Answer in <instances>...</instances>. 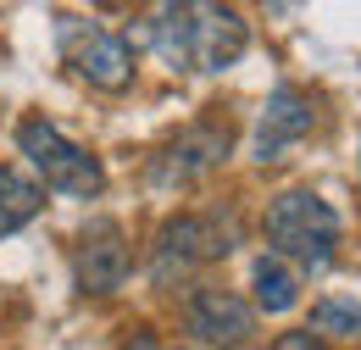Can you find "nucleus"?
I'll return each mask as SVG.
<instances>
[{
  "mask_svg": "<svg viewBox=\"0 0 361 350\" xmlns=\"http://www.w3.org/2000/svg\"><path fill=\"white\" fill-rule=\"evenodd\" d=\"M272 350H322V345H317V334H278Z\"/></svg>",
  "mask_w": 361,
  "mask_h": 350,
  "instance_id": "obj_13",
  "label": "nucleus"
},
{
  "mask_svg": "<svg viewBox=\"0 0 361 350\" xmlns=\"http://www.w3.org/2000/svg\"><path fill=\"white\" fill-rule=\"evenodd\" d=\"M306 334H328V339H361V301L350 295H322L312 306V328Z\"/></svg>",
  "mask_w": 361,
  "mask_h": 350,
  "instance_id": "obj_12",
  "label": "nucleus"
},
{
  "mask_svg": "<svg viewBox=\"0 0 361 350\" xmlns=\"http://www.w3.org/2000/svg\"><path fill=\"white\" fill-rule=\"evenodd\" d=\"M145 44L173 73H223L245 56L250 23L233 6H161L145 23Z\"/></svg>",
  "mask_w": 361,
  "mask_h": 350,
  "instance_id": "obj_1",
  "label": "nucleus"
},
{
  "mask_svg": "<svg viewBox=\"0 0 361 350\" xmlns=\"http://www.w3.org/2000/svg\"><path fill=\"white\" fill-rule=\"evenodd\" d=\"M17 150L34 162V173L45 178V189H56V195L94 200V195L106 189L100 156H90L84 145H73V139L56 128V123H45V117H23V123H17Z\"/></svg>",
  "mask_w": 361,
  "mask_h": 350,
  "instance_id": "obj_4",
  "label": "nucleus"
},
{
  "mask_svg": "<svg viewBox=\"0 0 361 350\" xmlns=\"http://www.w3.org/2000/svg\"><path fill=\"white\" fill-rule=\"evenodd\" d=\"M128 267H134L128 234H123L117 222H90L84 239H78V256H73L78 289H84V295H117V289L128 284Z\"/></svg>",
  "mask_w": 361,
  "mask_h": 350,
  "instance_id": "obj_9",
  "label": "nucleus"
},
{
  "mask_svg": "<svg viewBox=\"0 0 361 350\" xmlns=\"http://www.w3.org/2000/svg\"><path fill=\"white\" fill-rule=\"evenodd\" d=\"M262 234H267V251L278 262H289L295 272H328L334 256H339V212L317 189L272 195Z\"/></svg>",
  "mask_w": 361,
  "mask_h": 350,
  "instance_id": "obj_2",
  "label": "nucleus"
},
{
  "mask_svg": "<svg viewBox=\"0 0 361 350\" xmlns=\"http://www.w3.org/2000/svg\"><path fill=\"white\" fill-rule=\"evenodd\" d=\"M39 206H45V189L34 178L17 173V167H0V239L17 234V228H28L39 217Z\"/></svg>",
  "mask_w": 361,
  "mask_h": 350,
  "instance_id": "obj_11",
  "label": "nucleus"
},
{
  "mask_svg": "<svg viewBox=\"0 0 361 350\" xmlns=\"http://www.w3.org/2000/svg\"><path fill=\"white\" fill-rule=\"evenodd\" d=\"M312 128H317V100L300 84H278L267 100H262V111H256L250 156H256L262 167H267V162H283Z\"/></svg>",
  "mask_w": 361,
  "mask_h": 350,
  "instance_id": "obj_6",
  "label": "nucleus"
},
{
  "mask_svg": "<svg viewBox=\"0 0 361 350\" xmlns=\"http://www.w3.org/2000/svg\"><path fill=\"white\" fill-rule=\"evenodd\" d=\"M228 145H233L228 117H200L150 162V183L156 189H189V183H200L206 173H217L228 162Z\"/></svg>",
  "mask_w": 361,
  "mask_h": 350,
  "instance_id": "obj_5",
  "label": "nucleus"
},
{
  "mask_svg": "<svg viewBox=\"0 0 361 350\" xmlns=\"http://www.w3.org/2000/svg\"><path fill=\"white\" fill-rule=\"evenodd\" d=\"M61 40H67V61H73V73L84 84H94V89H128L134 84V44L123 34H111L100 23H78Z\"/></svg>",
  "mask_w": 361,
  "mask_h": 350,
  "instance_id": "obj_7",
  "label": "nucleus"
},
{
  "mask_svg": "<svg viewBox=\"0 0 361 350\" xmlns=\"http://www.w3.org/2000/svg\"><path fill=\"white\" fill-rule=\"evenodd\" d=\"M250 289H256V311H267V317H283V311L300 306V272L289 262H278L272 251H262L250 262Z\"/></svg>",
  "mask_w": 361,
  "mask_h": 350,
  "instance_id": "obj_10",
  "label": "nucleus"
},
{
  "mask_svg": "<svg viewBox=\"0 0 361 350\" xmlns=\"http://www.w3.org/2000/svg\"><path fill=\"white\" fill-rule=\"evenodd\" d=\"M189 334L200 339L206 350H245L256 339V311L245 306L233 289H212V284H200L195 295H189Z\"/></svg>",
  "mask_w": 361,
  "mask_h": 350,
  "instance_id": "obj_8",
  "label": "nucleus"
},
{
  "mask_svg": "<svg viewBox=\"0 0 361 350\" xmlns=\"http://www.w3.org/2000/svg\"><path fill=\"white\" fill-rule=\"evenodd\" d=\"M233 251V217L223 212H183V217L161 222L156 245H150V284L156 289H178L200 267L223 262Z\"/></svg>",
  "mask_w": 361,
  "mask_h": 350,
  "instance_id": "obj_3",
  "label": "nucleus"
},
{
  "mask_svg": "<svg viewBox=\"0 0 361 350\" xmlns=\"http://www.w3.org/2000/svg\"><path fill=\"white\" fill-rule=\"evenodd\" d=\"M128 350H183V345H161V339H150V334H139Z\"/></svg>",
  "mask_w": 361,
  "mask_h": 350,
  "instance_id": "obj_14",
  "label": "nucleus"
}]
</instances>
